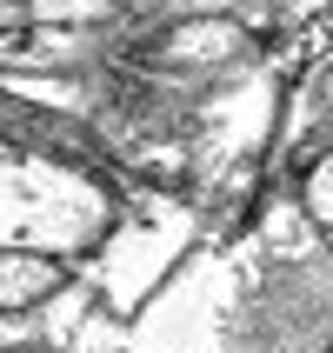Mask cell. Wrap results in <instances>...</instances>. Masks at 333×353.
<instances>
[{"mask_svg": "<svg viewBox=\"0 0 333 353\" xmlns=\"http://www.w3.org/2000/svg\"><path fill=\"white\" fill-rule=\"evenodd\" d=\"M114 187L94 167L0 134V247L74 260L114 234Z\"/></svg>", "mask_w": 333, "mask_h": 353, "instance_id": "6da1fadb", "label": "cell"}, {"mask_svg": "<svg viewBox=\"0 0 333 353\" xmlns=\"http://www.w3.org/2000/svg\"><path fill=\"white\" fill-rule=\"evenodd\" d=\"M67 287V260L47 254H20V247H0V314H20V307H40Z\"/></svg>", "mask_w": 333, "mask_h": 353, "instance_id": "7a4b0ae2", "label": "cell"}, {"mask_svg": "<svg viewBox=\"0 0 333 353\" xmlns=\"http://www.w3.org/2000/svg\"><path fill=\"white\" fill-rule=\"evenodd\" d=\"M300 200H307V214L333 234V147H320V154L307 160V174H300Z\"/></svg>", "mask_w": 333, "mask_h": 353, "instance_id": "3957f363", "label": "cell"}, {"mask_svg": "<svg viewBox=\"0 0 333 353\" xmlns=\"http://www.w3.org/2000/svg\"><path fill=\"white\" fill-rule=\"evenodd\" d=\"M100 7H107V0H47L40 14H100Z\"/></svg>", "mask_w": 333, "mask_h": 353, "instance_id": "277c9868", "label": "cell"}, {"mask_svg": "<svg viewBox=\"0 0 333 353\" xmlns=\"http://www.w3.org/2000/svg\"><path fill=\"white\" fill-rule=\"evenodd\" d=\"M7 20H14V7H7V0H0V27H7Z\"/></svg>", "mask_w": 333, "mask_h": 353, "instance_id": "5b68a950", "label": "cell"}, {"mask_svg": "<svg viewBox=\"0 0 333 353\" xmlns=\"http://www.w3.org/2000/svg\"><path fill=\"white\" fill-rule=\"evenodd\" d=\"M0 353H27V347H0Z\"/></svg>", "mask_w": 333, "mask_h": 353, "instance_id": "8992f818", "label": "cell"}, {"mask_svg": "<svg viewBox=\"0 0 333 353\" xmlns=\"http://www.w3.org/2000/svg\"><path fill=\"white\" fill-rule=\"evenodd\" d=\"M327 100H333V80H327Z\"/></svg>", "mask_w": 333, "mask_h": 353, "instance_id": "52a82bcc", "label": "cell"}]
</instances>
